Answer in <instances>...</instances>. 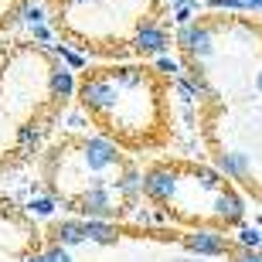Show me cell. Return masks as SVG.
Listing matches in <instances>:
<instances>
[{"mask_svg":"<svg viewBox=\"0 0 262 262\" xmlns=\"http://www.w3.org/2000/svg\"><path fill=\"white\" fill-rule=\"evenodd\" d=\"M245 222V201L235 194L232 187H225L211 198V225L214 228H232Z\"/></svg>","mask_w":262,"mask_h":262,"instance_id":"obj_5","label":"cell"},{"mask_svg":"<svg viewBox=\"0 0 262 262\" xmlns=\"http://www.w3.org/2000/svg\"><path fill=\"white\" fill-rule=\"evenodd\" d=\"M174 45L181 48V55H184V65H191V72H194L201 61H208L214 55V24H208V20H191V24H184V28L177 31Z\"/></svg>","mask_w":262,"mask_h":262,"instance_id":"obj_2","label":"cell"},{"mask_svg":"<svg viewBox=\"0 0 262 262\" xmlns=\"http://www.w3.org/2000/svg\"><path fill=\"white\" fill-rule=\"evenodd\" d=\"M255 89H259V92H262V68H259V72H255Z\"/></svg>","mask_w":262,"mask_h":262,"instance_id":"obj_13","label":"cell"},{"mask_svg":"<svg viewBox=\"0 0 262 262\" xmlns=\"http://www.w3.org/2000/svg\"><path fill=\"white\" fill-rule=\"evenodd\" d=\"M232 262H262V252H252V249H232Z\"/></svg>","mask_w":262,"mask_h":262,"instance_id":"obj_9","label":"cell"},{"mask_svg":"<svg viewBox=\"0 0 262 262\" xmlns=\"http://www.w3.org/2000/svg\"><path fill=\"white\" fill-rule=\"evenodd\" d=\"M232 245L235 249H252V252H259L262 249V228H255V225H238Z\"/></svg>","mask_w":262,"mask_h":262,"instance_id":"obj_7","label":"cell"},{"mask_svg":"<svg viewBox=\"0 0 262 262\" xmlns=\"http://www.w3.org/2000/svg\"><path fill=\"white\" fill-rule=\"evenodd\" d=\"M259 252H262V249H259Z\"/></svg>","mask_w":262,"mask_h":262,"instance_id":"obj_15","label":"cell"},{"mask_svg":"<svg viewBox=\"0 0 262 262\" xmlns=\"http://www.w3.org/2000/svg\"><path fill=\"white\" fill-rule=\"evenodd\" d=\"M214 170L225 181H249L252 177V160L245 150H218L214 154Z\"/></svg>","mask_w":262,"mask_h":262,"instance_id":"obj_6","label":"cell"},{"mask_svg":"<svg viewBox=\"0 0 262 262\" xmlns=\"http://www.w3.org/2000/svg\"><path fill=\"white\" fill-rule=\"evenodd\" d=\"M174 20L184 28V24H191V4H184V7H177L174 10Z\"/></svg>","mask_w":262,"mask_h":262,"instance_id":"obj_10","label":"cell"},{"mask_svg":"<svg viewBox=\"0 0 262 262\" xmlns=\"http://www.w3.org/2000/svg\"><path fill=\"white\" fill-rule=\"evenodd\" d=\"M78 106L99 136L119 150H154L167 140V85L150 65L85 68L75 82Z\"/></svg>","mask_w":262,"mask_h":262,"instance_id":"obj_1","label":"cell"},{"mask_svg":"<svg viewBox=\"0 0 262 262\" xmlns=\"http://www.w3.org/2000/svg\"><path fill=\"white\" fill-rule=\"evenodd\" d=\"M167 48H170V31L160 20H146L129 38V51L140 58H160V55H167Z\"/></svg>","mask_w":262,"mask_h":262,"instance_id":"obj_4","label":"cell"},{"mask_svg":"<svg viewBox=\"0 0 262 262\" xmlns=\"http://www.w3.org/2000/svg\"><path fill=\"white\" fill-rule=\"evenodd\" d=\"M245 10H262V0H245Z\"/></svg>","mask_w":262,"mask_h":262,"instance_id":"obj_12","label":"cell"},{"mask_svg":"<svg viewBox=\"0 0 262 262\" xmlns=\"http://www.w3.org/2000/svg\"><path fill=\"white\" fill-rule=\"evenodd\" d=\"M181 245H184L191 255L198 259H225L232 255V238L225 235V228H211V225H201V228H191V232L181 235Z\"/></svg>","mask_w":262,"mask_h":262,"instance_id":"obj_3","label":"cell"},{"mask_svg":"<svg viewBox=\"0 0 262 262\" xmlns=\"http://www.w3.org/2000/svg\"><path fill=\"white\" fill-rule=\"evenodd\" d=\"M170 4H174V7H184V4H187V0H170Z\"/></svg>","mask_w":262,"mask_h":262,"instance_id":"obj_14","label":"cell"},{"mask_svg":"<svg viewBox=\"0 0 262 262\" xmlns=\"http://www.w3.org/2000/svg\"><path fill=\"white\" fill-rule=\"evenodd\" d=\"M45 259H48V262H72V252H68L65 245L45 242Z\"/></svg>","mask_w":262,"mask_h":262,"instance_id":"obj_8","label":"cell"},{"mask_svg":"<svg viewBox=\"0 0 262 262\" xmlns=\"http://www.w3.org/2000/svg\"><path fill=\"white\" fill-rule=\"evenodd\" d=\"M24 262H48V259H45V249H41V252H31Z\"/></svg>","mask_w":262,"mask_h":262,"instance_id":"obj_11","label":"cell"}]
</instances>
